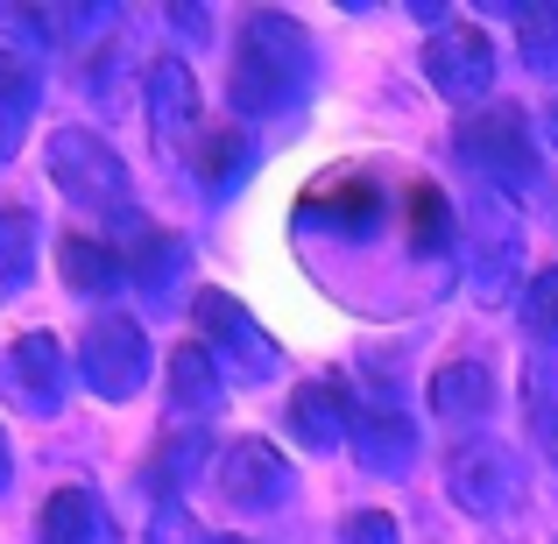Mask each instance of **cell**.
<instances>
[{
    "label": "cell",
    "instance_id": "6da1fadb",
    "mask_svg": "<svg viewBox=\"0 0 558 544\" xmlns=\"http://www.w3.org/2000/svg\"><path fill=\"white\" fill-rule=\"evenodd\" d=\"M312 93V36H304L290 14L255 8L241 22L233 43V71H227V99L247 121H269V113H298Z\"/></svg>",
    "mask_w": 558,
    "mask_h": 544
},
{
    "label": "cell",
    "instance_id": "83f0119b",
    "mask_svg": "<svg viewBox=\"0 0 558 544\" xmlns=\"http://www.w3.org/2000/svg\"><path fill=\"white\" fill-rule=\"evenodd\" d=\"M340 544H396V523L381 517V509H368V517H354V523L340 531Z\"/></svg>",
    "mask_w": 558,
    "mask_h": 544
},
{
    "label": "cell",
    "instance_id": "ffe728a7",
    "mask_svg": "<svg viewBox=\"0 0 558 544\" xmlns=\"http://www.w3.org/2000/svg\"><path fill=\"white\" fill-rule=\"evenodd\" d=\"M128 276L142 283V298H149V304H170V298H178V276H184V247L163 241V233H149L142 255L128 262Z\"/></svg>",
    "mask_w": 558,
    "mask_h": 544
},
{
    "label": "cell",
    "instance_id": "3957f363",
    "mask_svg": "<svg viewBox=\"0 0 558 544\" xmlns=\"http://www.w3.org/2000/svg\"><path fill=\"white\" fill-rule=\"evenodd\" d=\"M43 164H50V184L64 191L78 213H128V198H135V191H128V164L93 128H57Z\"/></svg>",
    "mask_w": 558,
    "mask_h": 544
},
{
    "label": "cell",
    "instance_id": "484cf974",
    "mask_svg": "<svg viewBox=\"0 0 558 544\" xmlns=\"http://www.w3.org/2000/svg\"><path fill=\"white\" fill-rule=\"evenodd\" d=\"M417 247H452V219L438 205V191H417Z\"/></svg>",
    "mask_w": 558,
    "mask_h": 544
},
{
    "label": "cell",
    "instance_id": "603a6c76",
    "mask_svg": "<svg viewBox=\"0 0 558 544\" xmlns=\"http://www.w3.org/2000/svg\"><path fill=\"white\" fill-rule=\"evenodd\" d=\"M523 410H531V432H537V446H545V460L558 467V396H551L545 367L523 375Z\"/></svg>",
    "mask_w": 558,
    "mask_h": 544
},
{
    "label": "cell",
    "instance_id": "52a82bcc",
    "mask_svg": "<svg viewBox=\"0 0 558 544\" xmlns=\"http://www.w3.org/2000/svg\"><path fill=\"white\" fill-rule=\"evenodd\" d=\"M78 375L93 396L107 403H128V396L149 382V340H142L135 318H93L78 340Z\"/></svg>",
    "mask_w": 558,
    "mask_h": 544
},
{
    "label": "cell",
    "instance_id": "7c38bea8",
    "mask_svg": "<svg viewBox=\"0 0 558 544\" xmlns=\"http://www.w3.org/2000/svg\"><path fill=\"white\" fill-rule=\"evenodd\" d=\"M142 99H149V135L163 142V149H184V142L198 135V78H191L184 57H156Z\"/></svg>",
    "mask_w": 558,
    "mask_h": 544
},
{
    "label": "cell",
    "instance_id": "ba28073f",
    "mask_svg": "<svg viewBox=\"0 0 558 544\" xmlns=\"http://www.w3.org/2000/svg\"><path fill=\"white\" fill-rule=\"evenodd\" d=\"M424 78H432L452 107H474V99H488V85H495V43L481 36L474 22L432 28V43H424Z\"/></svg>",
    "mask_w": 558,
    "mask_h": 544
},
{
    "label": "cell",
    "instance_id": "7a4b0ae2",
    "mask_svg": "<svg viewBox=\"0 0 558 544\" xmlns=\"http://www.w3.org/2000/svg\"><path fill=\"white\" fill-rule=\"evenodd\" d=\"M460 156L495 184V198H531L537 191V142L523 107H488V113H466L460 121Z\"/></svg>",
    "mask_w": 558,
    "mask_h": 544
},
{
    "label": "cell",
    "instance_id": "9c48e42d",
    "mask_svg": "<svg viewBox=\"0 0 558 544\" xmlns=\"http://www.w3.org/2000/svg\"><path fill=\"white\" fill-rule=\"evenodd\" d=\"M64 389H71V367H64V347L50 333H22V340L0 354V396L28 418H57L64 410Z\"/></svg>",
    "mask_w": 558,
    "mask_h": 544
},
{
    "label": "cell",
    "instance_id": "277c9868",
    "mask_svg": "<svg viewBox=\"0 0 558 544\" xmlns=\"http://www.w3.org/2000/svg\"><path fill=\"white\" fill-rule=\"evenodd\" d=\"M466 276H474L481 304H509V290L523 283V227L517 205L481 191L474 213H466Z\"/></svg>",
    "mask_w": 558,
    "mask_h": 544
},
{
    "label": "cell",
    "instance_id": "e0dca14e",
    "mask_svg": "<svg viewBox=\"0 0 558 544\" xmlns=\"http://www.w3.org/2000/svg\"><path fill=\"white\" fill-rule=\"evenodd\" d=\"M213 403H219V367H213V354H205L198 340H191V347L170 354V410H178V418H205Z\"/></svg>",
    "mask_w": 558,
    "mask_h": 544
},
{
    "label": "cell",
    "instance_id": "f546056e",
    "mask_svg": "<svg viewBox=\"0 0 558 544\" xmlns=\"http://www.w3.org/2000/svg\"><path fill=\"white\" fill-rule=\"evenodd\" d=\"M8 481H14V460H8V432H0V495H8Z\"/></svg>",
    "mask_w": 558,
    "mask_h": 544
},
{
    "label": "cell",
    "instance_id": "44dd1931",
    "mask_svg": "<svg viewBox=\"0 0 558 544\" xmlns=\"http://www.w3.org/2000/svg\"><path fill=\"white\" fill-rule=\"evenodd\" d=\"M517 50L537 78H558V8L551 0H531V8L517 14Z\"/></svg>",
    "mask_w": 558,
    "mask_h": 544
},
{
    "label": "cell",
    "instance_id": "4dcf8cb0",
    "mask_svg": "<svg viewBox=\"0 0 558 544\" xmlns=\"http://www.w3.org/2000/svg\"><path fill=\"white\" fill-rule=\"evenodd\" d=\"M22 64H28V57H14V50H0V85H8V78H14V71H22Z\"/></svg>",
    "mask_w": 558,
    "mask_h": 544
},
{
    "label": "cell",
    "instance_id": "5bb4252c",
    "mask_svg": "<svg viewBox=\"0 0 558 544\" xmlns=\"http://www.w3.org/2000/svg\"><path fill=\"white\" fill-rule=\"evenodd\" d=\"M432 410L446 424H481L495 410V367H481V361H446L432 375Z\"/></svg>",
    "mask_w": 558,
    "mask_h": 544
},
{
    "label": "cell",
    "instance_id": "7402d4cb",
    "mask_svg": "<svg viewBox=\"0 0 558 544\" xmlns=\"http://www.w3.org/2000/svg\"><path fill=\"white\" fill-rule=\"evenodd\" d=\"M28 113H36V64H22L8 85H0V164H8V156L22 149Z\"/></svg>",
    "mask_w": 558,
    "mask_h": 544
},
{
    "label": "cell",
    "instance_id": "f1b7e54d",
    "mask_svg": "<svg viewBox=\"0 0 558 544\" xmlns=\"http://www.w3.org/2000/svg\"><path fill=\"white\" fill-rule=\"evenodd\" d=\"M537 142H545V156L558 164V99H551L545 113H537Z\"/></svg>",
    "mask_w": 558,
    "mask_h": 544
},
{
    "label": "cell",
    "instance_id": "9a60e30c",
    "mask_svg": "<svg viewBox=\"0 0 558 544\" xmlns=\"http://www.w3.org/2000/svg\"><path fill=\"white\" fill-rule=\"evenodd\" d=\"M107 537V517H99L93 488H57L36 517V544H99Z\"/></svg>",
    "mask_w": 558,
    "mask_h": 544
},
{
    "label": "cell",
    "instance_id": "30bf717a",
    "mask_svg": "<svg viewBox=\"0 0 558 544\" xmlns=\"http://www.w3.org/2000/svg\"><path fill=\"white\" fill-rule=\"evenodd\" d=\"M213 488L227 495L233 509H276L290 495V467H283V452H276L269 438H233V446H219V460H213Z\"/></svg>",
    "mask_w": 558,
    "mask_h": 544
},
{
    "label": "cell",
    "instance_id": "d4e9b609",
    "mask_svg": "<svg viewBox=\"0 0 558 544\" xmlns=\"http://www.w3.org/2000/svg\"><path fill=\"white\" fill-rule=\"evenodd\" d=\"M149 544H205V537H198V523H191V509L163 503V509L149 517Z\"/></svg>",
    "mask_w": 558,
    "mask_h": 544
},
{
    "label": "cell",
    "instance_id": "8992f818",
    "mask_svg": "<svg viewBox=\"0 0 558 544\" xmlns=\"http://www.w3.org/2000/svg\"><path fill=\"white\" fill-rule=\"evenodd\" d=\"M446 495L466 517L495 523L523 503V460L509 446H495V438H460V446L446 452Z\"/></svg>",
    "mask_w": 558,
    "mask_h": 544
},
{
    "label": "cell",
    "instance_id": "2e32d148",
    "mask_svg": "<svg viewBox=\"0 0 558 544\" xmlns=\"http://www.w3.org/2000/svg\"><path fill=\"white\" fill-rule=\"evenodd\" d=\"M247 164H255V142H247L241 121H233V128H205V135H198V156H191V170H198V184L213 191V198L241 184Z\"/></svg>",
    "mask_w": 558,
    "mask_h": 544
},
{
    "label": "cell",
    "instance_id": "ac0fdd59",
    "mask_svg": "<svg viewBox=\"0 0 558 544\" xmlns=\"http://www.w3.org/2000/svg\"><path fill=\"white\" fill-rule=\"evenodd\" d=\"M57 269H64L71 290H113L128 276V262L113 255V247L85 241V233H64V241H57Z\"/></svg>",
    "mask_w": 558,
    "mask_h": 544
},
{
    "label": "cell",
    "instance_id": "4fadbf2b",
    "mask_svg": "<svg viewBox=\"0 0 558 544\" xmlns=\"http://www.w3.org/2000/svg\"><path fill=\"white\" fill-rule=\"evenodd\" d=\"M354 403L361 396H347L340 382H304V389L290 396V438L312 446V452L354 446Z\"/></svg>",
    "mask_w": 558,
    "mask_h": 544
},
{
    "label": "cell",
    "instance_id": "d6986e66",
    "mask_svg": "<svg viewBox=\"0 0 558 544\" xmlns=\"http://www.w3.org/2000/svg\"><path fill=\"white\" fill-rule=\"evenodd\" d=\"M36 276V213L0 205V290H28Z\"/></svg>",
    "mask_w": 558,
    "mask_h": 544
},
{
    "label": "cell",
    "instance_id": "5b68a950",
    "mask_svg": "<svg viewBox=\"0 0 558 544\" xmlns=\"http://www.w3.org/2000/svg\"><path fill=\"white\" fill-rule=\"evenodd\" d=\"M191 318H198V347L227 361L233 382H276L283 354H276V340L255 326V312H247L241 298H227V290H198Z\"/></svg>",
    "mask_w": 558,
    "mask_h": 544
},
{
    "label": "cell",
    "instance_id": "8fae6325",
    "mask_svg": "<svg viewBox=\"0 0 558 544\" xmlns=\"http://www.w3.org/2000/svg\"><path fill=\"white\" fill-rule=\"evenodd\" d=\"M354 452L368 474H403L417 460V424L396 410V396H361L354 403Z\"/></svg>",
    "mask_w": 558,
    "mask_h": 544
},
{
    "label": "cell",
    "instance_id": "4316f807",
    "mask_svg": "<svg viewBox=\"0 0 558 544\" xmlns=\"http://www.w3.org/2000/svg\"><path fill=\"white\" fill-rule=\"evenodd\" d=\"M198 452H205V438H178V446H163V460H156V481L184 488V481L198 474Z\"/></svg>",
    "mask_w": 558,
    "mask_h": 544
},
{
    "label": "cell",
    "instance_id": "cb8c5ba5",
    "mask_svg": "<svg viewBox=\"0 0 558 544\" xmlns=\"http://www.w3.org/2000/svg\"><path fill=\"white\" fill-rule=\"evenodd\" d=\"M523 318L537 340H558V269H545L537 283H523Z\"/></svg>",
    "mask_w": 558,
    "mask_h": 544
}]
</instances>
